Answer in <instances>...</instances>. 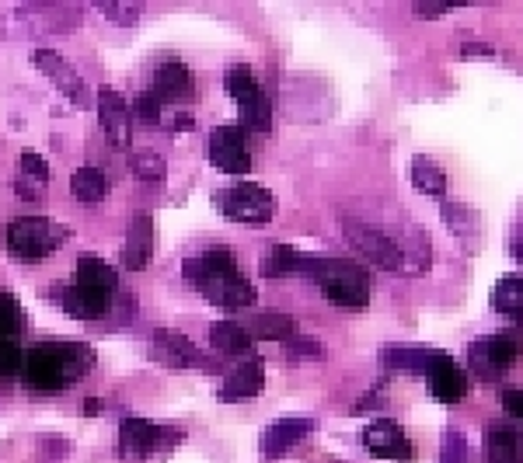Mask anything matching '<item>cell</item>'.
<instances>
[{
	"instance_id": "cell-1",
	"label": "cell",
	"mask_w": 523,
	"mask_h": 463,
	"mask_svg": "<svg viewBox=\"0 0 523 463\" xmlns=\"http://www.w3.org/2000/svg\"><path fill=\"white\" fill-rule=\"evenodd\" d=\"M182 276L192 289L206 296L210 303H217L220 310H245L255 303V286L245 279V272L234 262V251L227 244H213L206 248V255L185 258Z\"/></svg>"
},
{
	"instance_id": "cell-2",
	"label": "cell",
	"mask_w": 523,
	"mask_h": 463,
	"mask_svg": "<svg viewBox=\"0 0 523 463\" xmlns=\"http://www.w3.org/2000/svg\"><path fill=\"white\" fill-rule=\"evenodd\" d=\"M300 276L311 279L321 296L342 310H367L370 303V272L353 258H307L300 265Z\"/></svg>"
},
{
	"instance_id": "cell-3",
	"label": "cell",
	"mask_w": 523,
	"mask_h": 463,
	"mask_svg": "<svg viewBox=\"0 0 523 463\" xmlns=\"http://www.w3.org/2000/svg\"><path fill=\"white\" fill-rule=\"evenodd\" d=\"M67 241V227L53 216H18L7 223V248L18 262H42Z\"/></svg>"
},
{
	"instance_id": "cell-4",
	"label": "cell",
	"mask_w": 523,
	"mask_h": 463,
	"mask_svg": "<svg viewBox=\"0 0 523 463\" xmlns=\"http://www.w3.org/2000/svg\"><path fill=\"white\" fill-rule=\"evenodd\" d=\"M523 356V335L520 331H499V335L475 342L468 349V370L478 380H499L506 370L517 366V359Z\"/></svg>"
},
{
	"instance_id": "cell-5",
	"label": "cell",
	"mask_w": 523,
	"mask_h": 463,
	"mask_svg": "<svg viewBox=\"0 0 523 463\" xmlns=\"http://www.w3.org/2000/svg\"><path fill=\"white\" fill-rule=\"evenodd\" d=\"M217 209L234 223H248V227H262L276 213V195L262 185L241 182L217 192Z\"/></svg>"
},
{
	"instance_id": "cell-6",
	"label": "cell",
	"mask_w": 523,
	"mask_h": 463,
	"mask_svg": "<svg viewBox=\"0 0 523 463\" xmlns=\"http://www.w3.org/2000/svg\"><path fill=\"white\" fill-rule=\"evenodd\" d=\"M175 432L147 422V418H126L119 425V460L123 463H143L154 453L164 450V443H175Z\"/></svg>"
},
{
	"instance_id": "cell-7",
	"label": "cell",
	"mask_w": 523,
	"mask_h": 463,
	"mask_svg": "<svg viewBox=\"0 0 523 463\" xmlns=\"http://www.w3.org/2000/svg\"><path fill=\"white\" fill-rule=\"evenodd\" d=\"M21 373H25V380L32 383L39 394H60V390L70 383L60 342L35 345V349L25 356V370H21Z\"/></svg>"
},
{
	"instance_id": "cell-8",
	"label": "cell",
	"mask_w": 523,
	"mask_h": 463,
	"mask_svg": "<svg viewBox=\"0 0 523 463\" xmlns=\"http://www.w3.org/2000/svg\"><path fill=\"white\" fill-rule=\"evenodd\" d=\"M210 161L227 175H248L252 154H248L245 129L241 126H217L210 133Z\"/></svg>"
},
{
	"instance_id": "cell-9",
	"label": "cell",
	"mask_w": 523,
	"mask_h": 463,
	"mask_svg": "<svg viewBox=\"0 0 523 463\" xmlns=\"http://www.w3.org/2000/svg\"><path fill=\"white\" fill-rule=\"evenodd\" d=\"M363 446H367V453L377 460H398V463L415 460V446L408 443V436L391 422V418L370 422L367 432H363Z\"/></svg>"
},
{
	"instance_id": "cell-10",
	"label": "cell",
	"mask_w": 523,
	"mask_h": 463,
	"mask_svg": "<svg viewBox=\"0 0 523 463\" xmlns=\"http://www.w3.org/2000/svg\"><path fill=\"white\" fill-rule=\"evenodd\" d=\"M426 376H429V390H433V397L440 404H457L468 397V387H471L468 373H464L447 352H433V359H429V366H426Z\"/></svg>"
},
{
	"instance_id": "cell-11",
	"label": "cell",
	"mask_w": 523,
	"mask_h": 463,
	"mask_svg": "<svg viewBox=\"0 0 523 463\" xmlns=\"http://www.w3.org/2000/svg\"><path fill=\"white\" fill-rule=\"evenodd\" d=\"M346 237L367 262L381 265V269H398L401 265V248L391 237H384L381 230L363 227V223H346Z\"/></svg>"
},
{
	"instance_id": "cell-12",
	"label": "cell",
	"mask_w": 523,
	"mask_h": 463,
	"mask_svg": "<svg viewBox=\"0 0 523 463\" xmlns=\"http://www.w3.org/2000/svg\"><path fill=\"white\" fill-rule=\"evenodd\" d=\"M314 429V418L311 415H290V418H279L276 425H269V429L262 432V457L265 460H279L286 457V453L293 450V446H300V439H307Z\"/></svg>"
},
{
	"instance_id": "cell-13",
	"label": "cell",
	"mask_w": 523,
	"mask_h": 463,
	"mask_svg": "<svg viewBox=\"0 0 523 463\" xmlns=\"http://www.w3.org/2000/svg\"><path fill=\"white\" fill-rule=\"evenodd\" d=\"M265 387V363L259 356H248L224 376V390H220V401L234 404V401H252L259 397Z\"/></svg>"
},
{
	"instance_id": "cell-14",
	"label": "cell",
	"mask_w": 523,
	"mask_h": 463,
	"mask_svg": "<svg viewBox=\"0 0 523 463\" xmlns=\"http://www.w3.org/2000/svg\"><path fill=\"white\" fill-rule=\"evenodd\" d=\"M130 105L119 91H102L98 94V122H102L105 136H109L116 147H126L130 143Z\"/></svg>"
},
{
	"instance_id": "cell-15",
	"label": "cell",
	"mask_w": 523,
	"mask_h": 463,
	"mask_svg": "<svg viewBox=\"0 0 523 463\" xmlns=\"http://www.w3.org/2000/svg\"><path fill=\"white\" fill-rule=\"evenodd\" d=\"M63 310H67L70 317H77V321H98V317H105L112 310V293L109 289L74 282V286L63 293Z\"/></svg>"
},
{
	"instance_id": "cell-16",
	"label": "cell",
	"mask_w": 523,
	"mask_h": 463,
	"mask_svg": "<svg viewBox=\"0 0 523 463\" xmlns=\"http://www.w3.org/2000/svg\"><path fill=\"white\" fill-rule=\"evenodd\" d=\"M150 255H154V220L150 213H136L126 230V244H123V265L133 272L147 269Z\"/></svg>"
},
{
	"instance_id": "cell-17",
	"label": "cell",
	"mask_w": 523,
	"mask_h": 463,
	"mask_svg": "<svg viewBox=\"0 0 523 463\" xmlns=\"http://www.w3.org/2000/svg\"><path fill=\"white\" fill-rule=\"evenodd\" d=\"M32 60H35V67H39L42 74L53 77L56 88L67 94L70 101H77V105H81V101H84V81H81V74H77V70L70 67V63L63 60L56 49H35Z\"/></svg>"
},
{
	"instance_id": "cell-18",
	"label": "cell",
	"mask_w": 523,
	"mask_h": 463,
	"mask_svg": "<svg viewBox=\"0 0 523 463\" xmlns=\"http://www.w3.org/2000/svg\"><path fill=\"white\" fill-rule=\"evenodd\" d=\"M150 91L161 94V101H189L196 94V74L178 60L161 63L154 70V88Z\"/></svg>"
},
{
	"instance_id": "cell-19",
	"label": "cell",
	"mask_w": 523,
	"mask_h": 463,
	"mask_svg": "<svg viewBox=\"0 0 523 463\" xmlns=\"http://www.w3.org/2000/svg\"><path fill=\"white\" fill-rule=\"evenodd\" d=\"M49 182H53L49 161L42 154H35V150H25V154L18 157V178H14L18 199H39Z\"/></svg>"
},
{
	"instance_id": "cell-20",
	"label": "cell",
	"mask_w": 523,
	"mask_h": 463,
	"mask_svg": "<svg viewBox=\"0 0 523 463\" xmlns=\"http://www.w3.org/2000/svg\"><path fill=\"white\" fill-rule=\"evenodd\" d=\"M154 356L161 359L164 366H175V370L203 363L196 345H192L185 335H178V331H154Z\"/></svg>"
},
{
	"instance_id": "cell-21",
	"label": "cell",
	"mask_w": 523,
	"mask_h": 463,
	"mask_svg": "<svg viewBox=\"0 0 523 463\" xmlns=\"http://www.w3.org/2000/svg\"><path fill=\"white\" fill-rule=\"evenodd\" d=\"M485 457L489 463H523V432L517 425H489L485 429Z\"/></svg>"
},
{
	"instance_id": "cell-22",
	"label": "cell",
	"mask_w": 523,
	"mask_h": 463,
	"mask_svg": "<svg viewBox=\"0 0 523 463\" xmlns=\"http://www.w3.org/2000/svg\"><path fill=\"white\" fill-rule=\"evenodd\" d=\"M408 178H412V185L419 188L422 195H429V199L436 202L447 199V175H443L440 164L429 161V157H412V161H408Z\"/></svg>"
},
{
	"instance_id": "cell-23",
	"label": "cell",
	"mask_w": 523,
	"mask_h": 463,
	"mask_svg": "<svg viewBox=\"0 0 523 463\" xmlns=\"http://www.w3.org/2000/svg\"><path fill=\"white\" fill-rule=\"evenodd\" d=\"M210 342H213V349L224 352V356H245V352L252 349L248 328H241V324H234V321H213Z\"/></svg>"
},
{
	"instance_id": "cell-24",
	"label": "cell",
	"mask_w": 523,
	"mask_h": 463,
	"mask_svg": "<svg viewBox=\"0 0 523 463\" xmlns=\"http://www.w3.org/2000/svg\"><path fill=\"white\" fill-rule=\"evenodd\" d=\"M109 178L102 175L98 168H77L74 178H70V195L77 202H102L109 199Z\"/></svg>"
},
{
	"instance_id": "cell-25",
	"label": "cell",
	"mask_w": 523,
	"mask_h": 463,
	"mask_svg": "<svg viewBox=\"0 0 523 463\" xmlns=\"http://www.w3.org/2000/svg\"><path fill=\"white\" fill-rule=\"evenodd\" d=\"M300 265H304V255H300L297 248H286V244H276V248L265 251V258H262V276H265V279L300 276Z\"/></svg>"
},
{
	"instance_id": "cell-26",
	"label": "cell",
	"mask_w": 523,
	"mask_h": 463,
	"mask_svg": "<svg viewBox=\"0 0 523 463\" xmlns=\"http://www.w3.org/2000/svg\"><path fill=\"white\" fill-rule=\"evenodd\" d=\"M74 282H81V286H95V289H109V293H116L119 286V276L116 269H112L105 258H81L74 269Z\"/></svg>"
},
{
	"instance_id": "cell-27",
	"label": "cell",
	"mask_w": 523,
	"mask_h": 463,
	"mask_svg": "<svg viewBox=\"0 0 523 463\" xmlns=\"http://www.w3.org/2000/svg\"><path fill=\"white\" fill-rule=\"evenodd\" d=\"M492 310L520 321L523 317V276H506L496 289H492Z\"/></svg>"
},
{
	"instance_id": "cell-28",
	"label": "cell",
	"mask_w": 523,
	"mask_h": 463,
	"mask_svg": "<svg viewBox=\"0 0 523 463\" xmlns=\"http://www.w3.org/2000/svg\"><path fill=\"white\" fill-rule=\"evenodd\" d=\"M429 359H433V352L429 349H419V345H388V349L381 352V363L391 366V370H408V373H426Z\"/></svg>"
},
{
	"instance_id": "cell-29",
	"label": "cell",
	"mask_w": 523,
	"mask_h": 463,
	"mask_svg": "<svg viewBox=\"0 0 523 463\" xmlns=\"http://www.w3.org/2000/svg\"><path fill=\"white\" fill-rule=\"evenodd\" d=\"M248 335L252 338H269V342H290L293 321L286 314H259L248 321Z\"/></svg>"
},
{
	"instance_id": "cell-30",
	"label": "cell",
	"mask_w": 523,
	"mask_h": 463,
	"mask_svg": "<svg viewBox=\"0 0 523 463\" xmlns=\"http://www.w3.org/2000/svg\"><path fill=\"white\" fill-rule=\"evenodd\" d=\"M224 88H227V94H231L234 101H238V105H245V101H252L255 94H262L259 81H255V70L245 67V63H238V67L227 70Z\"/></svg>"
},
{
	"instance_id": "cell-31",
	"label": "cell",
	"mask_w": 523,
	"mask_h": 463,
	"mask_svg": "<svg viewBox=\"0 0 523 463\" xmlns=\"http://www.w3.org/2000/svg\"><path fill=\"white\" fill-rule=\"evenodd\" d=\"M25 331V310L11 293H0V342H14Z\"/></svg>"
},
{
	"instance_id": "cell-32",
	"label": "cell",
	"mask_w": 523,
	"mask_h": 463,
	"mask_svg": "<svg viewBox=\"0 0 523 463\" xmlns=\"http://www.w3.org/2000/svg\"><path fill=\"white\" fill-rule=\"evenodd\" d=\"M272 126V105L265 94H255L252 101L241 105V129H255V133H265Z\"/></svg>"
},
{
	"instance_id": "cell-33",
	"label": "cell",
	"mask_w": 523,
	"mask_h": 463,
	"mask_svg": "<svg viewBox=\"0 0 523 463\" xmlns=\"http://www.w3.org/2000/svg\"><path fill=\"white\" fill-rule=\"evenodd\" d=\"M164 157L157 154H136L133 157V175L140 178V182H161L164 178Z\"/></svg>"
},
{
	"instance_id": "cell-34",
	"label": "cell",
	"mask_w": 523,
	"mask_h": 463,
	"mask_svg": "<svg viewBox=\"0 0 523 463\" xmlns=\"http://www.w3.org/2000/svg\"><path fill=\"white\" fill-rule=\"evenodd\" d=\"M136 115H140L143 122H150V126H157V122L164 119V101L157 91H143L140 98H136Z\"/></svg>"
},
{
	"instance_id": "cell-35",
	"label": "cell",
	"mask_w": 523,
	"mask_h": 463,
	"mask_svg": "<svg viewBox=\"0 0 523 463\" xmlns=\"http://www.w3.org/2000/svg\"><path fill=\"white\" fill-rule=\"evenodd\" d=\"M21 370H25V356H21V349L14 342H0V380L18 376Z\"/></svg>"
},
{
	"instance_id": "cell-36",
	"label": "cell",
	"mask_w": 523,
	"mask_h": 463,
	"mask_svg": "<svg viewBox=\"0 0 523 463\" xmlns=\"http://www.w3.org/2000/svg\"><path fill=\"white\" fill-rule=\"evenodd\" d=\"M440 463H471L468 439H464L461 432H450V436H447V446H443Z\"/></svg>"
},
{
	"instance_id": "cell-37",
	"label": "cell",
	"mask_w": 523,
	"mask_h": 463,
	"mask_svg": "<svg viewBox=\"0 0 523 463\" xmlns=\"http://www.w3.org/2000/svg\"><path fill=\"white\" fill-rule=\"evenodd\" d=\"M503 408L513 422H523V387H506L503 390Z\"/></svg>"
},
{
	"instance_id": "cell-38",
	"label": "cell",
	"mask_w": 523,
	"mask_h": 463,
	"mask_svg": "<svg viewBox=\"0 0 523 463\" xmlns=\"http://www.w3.org/2000/svg\"><path fill=\"white\" fill-rule=\"evenodd\" d=\"M286 352H290L293 359L297 356H321V345L318 342H307V338H290V342H286Z\"/></svg>"
},
{
	"instance_id": "cell-39",
	"label": "cell",
	"mask_w": 523,
	"mask_h": 463,
	"mask_svg": "<svg viewBox=\"0 0 523 463\" xmlns=\"http://www.w3.org/2000/svg\"><path fill=\"white\" fill-rule=\"evenodd\" d=\"M98 11L109 14V18H136L140 7H116V4H98Z\"/></svg>"
},
{
	"instance_id": "cell-40",
	"label": "cell",
	"mask_w": 523,
	"mask_h": 463,
	"mask_svg": "<svg viewBox=\"0 0 523 463\" xmlns=\"http://www.w3.org/2000/svg\"><path fill=\"white\" fill-rule=\"evenodd\" d=\"M489 56H496L489 46H475V42H468V46H464V60H489Z\"/></svg>"
},
{
	"instance_id": "cell-41",
	"label": "cell",
	"mask_w": 523,
	"mask_h": 463,
	"mask_svg": "<svg viewBox=\"0 0 523 463\" xmlns=\"http://www.w3.org/2000/svg\"><path fill=\"white\" fill-rule=\"evenodd\" d=\"M450 7H419V14H426V18H440V14H447Z\"/></svg>"
},
{
	"instance_id": "cell-42",
	"label": "cell",
	"mask_w": 523,
	"mask_h": 463,
	"mask_svg": "<svg viewBox=\"0 0 523 463\" xmlns=\"http://www.w3.org/2000/svg\"><path fill=\"white\" fill-rule=\"evenodd\" d=\"M513 258L523 265V237H520V241H513Z\"/></svg>"
},
{
	"instance_id": "cell-43",
	"label": "cell",
	"mask_w": 523,
	"mask_h": 463,
	"mask_svg": "<svg viewBox=\"0 0 523 463\" xmlns=\"http://www.w3.org/2000/svg\"><path fill=\"white\" fill-rule=\"evenodd\" d=\"M98 408H102V401H95V397H91V401L84 404V411H88V415H98Z\"/></svg>"
}]
</instances>
